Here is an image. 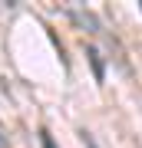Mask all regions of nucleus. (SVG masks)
I'll return each mask as SVG.
<instances>
[{
  "label": "nucleus",
  "mask_w": 142,
  "mask_h": 148,
  "mask_svg": "<svg viewBox=\"0 0 142 148\" xmlns=\"http://www.w3.org/2000/svg\"><path fill=\"white\" fill-rule=\"evenodd\" d=\"M86 59H89V66H93V79L103 82L106 79V63H103L99 49H96V46H86Z\"/></svg>",
  "instance_id": "1"
},
{
  "label": "nucleus",
  "mask_w": 142,
  "mask_h": 148,
  "mask_svg": "<svg viewBox=\"0 0 142 148\" xmlns=\"http://www.w3.org/2000/svg\"><path fill=\"white\" fill-rule=\"evenodd\" d=\"M0 148H3V128H0Z\"/></svg>",
  "instance_id": "4"
},
{
  "label": "nucleus",
  "mask_w": 142,
  "mask_h": 148,
  "mask_svg": "<svg viewBox=\"0 0 142 148\" xmlns=\"http://www.w3.org/2000/svg\"><path fill=\"white\" fill-rule=\"evenodd\" d=\"M83 145H86V148H99V145H96V138H93L89 132H83Z\"/></svg>",
  "instance_id": "3"
},
{
  "label": "nucleus",
  "mask_w": 142,
  "mask_h": 148,
  "mask_svg": "<svg viewBox=\"0 0 142 148\" xmlns=\"http://www.w3.org/2000/svg\"><path fill=\"white\" fill-rule=\"evenodd\" d=\"M40 145L43 148H56V142H53V135L46 132V128H40Z\"/></svg>",
  "instance_id": "2"
}]
</instances>
